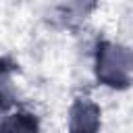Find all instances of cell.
Returning a JSON list of instances; mask_svg holds the SVG:
<instances>
[{
	"mask_svg": "<svg viewBox=\"0 0 133 133\" xmlns=\"http://www.w3.org/2000/svg\"><path fill=\"white\" fill-rule=\"evenodd\" d=\"M96 75L108 87H127L133 77V52L110 42L98 44Z\"/></svg>",
	"mask_w": 133,
	"mask_h": 133,
	"instance_id": "1",
	"label": "cell"
},
{
	"mask_svg": "<svg viewBox=\"0 0 133 133\" xmlns=\"http://www.w3.org/2000/svg\"><path fill=\"white\" fill-rule=\"evenodd\" d=\"M69 133H100V106L91 98H77L73 102Z\"/></svg>",
	"mask_w": 133,
	"mask_h": 133,
	"instance_id": "2",
	"label": "cell"
},
{
	"mask_svg": "<svg viewBox=\"0 0 133 133\" xmlns=\"http://www.w3.org/2000/svg\"><path fill=\"white\" fill-rule=\"evenodd\" d=\"M17 62L8 56H0V118L12 112L17 104V85H15Z\"/></svg>",
	"mask_w": 133,
	"mask_h": 133,
	"instance_id": "3",
	"label": "cell"
},
{
	"mask_svg": "<svg viewBox=\"0 0 133 133\" xmlns=\"http://www.w3.org/2000/svg\"><path fill=\"white\" fill-rule=\"evenodd\" d=\"M0 133H39V121L33 112L12 110L0 118Z\"/></svg>",
	"mask_w": 133,
	"mask_h": 133,
	"instance_id": "4",
	"label": "cell"
}]
</instances>
